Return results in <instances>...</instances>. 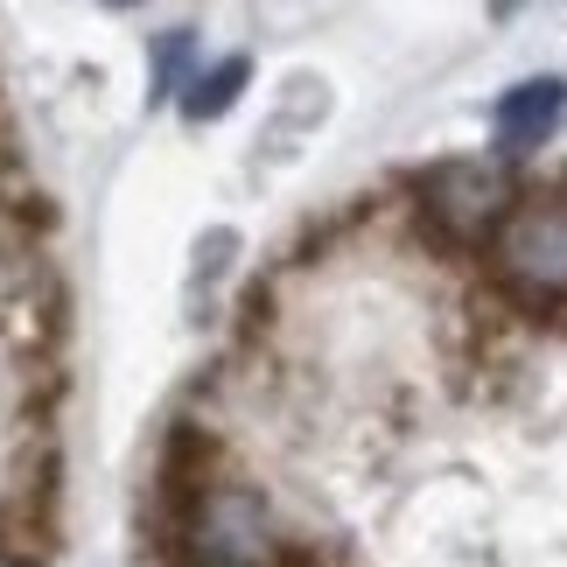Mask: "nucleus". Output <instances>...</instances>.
<instances>
[{
	"instance_id": "nucleus-4",
	"label": "nucleus",
	"mask_w": 567,
	"mask_h": 567,
	"mask_svg": "<svg viewBox=\"0 0 567 567\" xmlns=\"http://www.w3.org/2000/svg\"><path fill=\"white\" fill-rule=\"evenodd\" d=\"M560 113H567V84H560V78H526V84H512V92L491 105L497 155H533V147L560 126Z\"/></svg>"
},
{
	"instance_id": "nucleus-1",
	"label": "nucleus",
	"mask_w": 567,
	"mask_h": 567,
	"mask_svg": "<svg viewBox=\"0 0 567 567\" xmlns=\"http://www.w3.org/2000/svg\"><path fill=\"white\" fill-rule=\"evenodd\" d=\"M484 246L518 301H567V196H512Z\"/></svg>"
},
{
	"instance_id": "nucleus-7",
	"label": "nucleus",
	"mask_w": 567,
	"mask_h": 567,
	"mask_svg": "<svg viewBox=\"0 0 567 567\" xmlns=\"http://www.w3.org/2000/svg\"><path fill=\"white\" fill-rule=\"evenodd\" d=\"M183 56H189V35H183V29L155 42V99H168V92H176V78H183Z\"/></svg>"
},
{
	"instance_id": "nucleus-8",
	"label": "nucleus",
	"mask_w": 567,
	"mask_h": 567,
	"mask_svg": "<svg viewBox=\"0 0 567 567\" xmlns=\"http://www.w3.org/2000/svg\"><path fill=\"white\" fill-rule=\"evenodd\" d=\"M0 567H35V560H21V554H0Z\"/></svg>"
},
{
	"instance_id": "nucleus-6",
	"label": "nucleus",
	"mask_w": 567,
	"mask_h": 567,
	"mask_svg": "<svg viewBox=\"0 0 567 567\" xmlns=\"http://www.w3.org/2000/svg\"><path fill=\"white\" fill-rule=\"evenodd\" d=\"M246 84H252V56H225V63H210V71H196V78L183 84V120H189V126L225 120Z\"/></svg>"
},
{
	"instance_id": "nucleus-5",
	"label": "nucleus",
	"mask_w": 567,
	"mask_h": 567,
	"mask_svg": "<svg viewBox=\"0 0 567 567\" xmlns=\"http://www.w3.org/2000/svg\"><path fill=\"white\" fill-rule=\"evenodd\" d=\"M155 484H162V512H168V526L183 533L189 505L210 491V434H204V427H189V421H176V427H168Z\"/></svg>"
},
{
	"instance_id": "nucleus-2",
	"label": "nucleus",
	"mask_w": 567,
	"mask_h": 567,
	"mask_svg": "<svg viewBox=\"0 0 567 567\" xmlns=\"http://www.w3.org/2000/svg\"><path fill=\"white\" fill-rule=\"evenodd\" d=\"M183 567H267L274 560V518L246 484H210L189 505L183 533L168 539Z\"/></svg>"
},
{
	"instance_id": "nucleus-3",
	"label": "nucleus",
	"mask_w": 567,
	"mask_h": 567,
	"mask_svg": "<svg viewBox=\"0 0 567 567\" xmlns=\"http://www.w3.org/2000/svg\"><path fill=\"white\" fill-rule=\"evenodd\" d=\"M413 196H421V217L442 238H455V246H484V238L497 231V217L512 210V168L505 162H434L413 176Z\"/></svg>"
},
{
	"instance_id": "nucleus-9",
	"label": "nucleus",
	"mask_w": 567,
	"mask_h": 567,
	"mask_svg": "<svg viewBox=\"0 0 567 567\" xmlns=\"http://www.w3.org/2000/svg\"><path fill=\"white\" fill-rule=\"evenodd\" d=\"M105 8H141V0H105Z\"/></svg>"
}]
</instances>
